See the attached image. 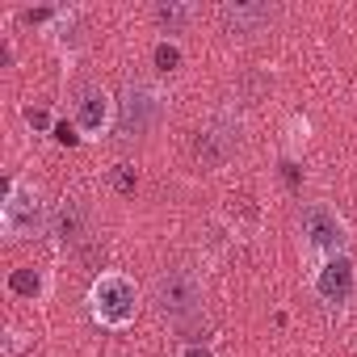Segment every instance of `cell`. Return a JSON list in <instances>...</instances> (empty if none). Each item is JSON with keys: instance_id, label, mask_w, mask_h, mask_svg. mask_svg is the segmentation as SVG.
<instances>
[{"instance_id": "6da1fadb", "label": "cell", "mask_w": 357, "mask_h": 357, "mask_svg": "<svg viewBox=\"0 0 357 357\" xmlns=\"http://www.w3.org/2000/svg\"><path fill=\"white\" fill-rule=\"evenodd\" d=\"M89 303H93L97 324H105V328H126V324L135 319L139 294H135V282H130V278H122V273H101V278L93 282Z\"/></svg>"}, {"instance_id": "7a4b0ae2", "label": "cell", "mask_w": 357, "mask_h": 357, "mask_svg": "<svg viewBox=\"0 0 357 357\" xmlns=\"http://www.w3.org/2000/svg\"><path fill=\"white\" fill-rule=\"evenodd\" d=\"M151 298H155V307H160L168 319L181 324V319H190V315L202 311V282H198L190 269H168V273L155 278Z\"/></svg>"}, {"instance_id": "3957f363", "label": "cell", "mask_w": 357, "mask_h": 357, "mask_svg": "<svg viewBox=\"0 0 357 357\" xmlns=\"http://www.w3.org/2000/svg\"><path fill=\"white\" fill-rule=\"evenodd\" d=\"M0 227H5L9 240H30L43 231V202L30 185L22 181H5V206H0Z\"/></svg>"}, {"instance_id": "277c9868", "label": "cell", "mask_w": 357, "mask_h": 357, "mask_svg": "<svg viewBox=\"0 0 357 357\" xmlns=\"http://www.w3.org/2000/svg\"><path fill=\"white\" fill-rule=\"evenodd\" d=\"M160 93L151 84H126L122 101H118V135L122 139H143L155 122H160Z\"/></svg>"}, {"instance_id": "5b68a950", "label": "cell", "mask_w": 357, "mask_h": 357, "mask_svg": "<svg viewBox=\"0 0 357 357\" xmlns=\"http://www.w3.org/2000/svg\"><path fill=\"white\" fill-rule=\"evenodd\" d=\"M303 236H307V244L315 252H332L336 257L340 244H344V223L336 219V211L311 202V206H303Z\"/></svg>"}, {"instance_id": "8992f818", "label": "cell", "mask_w": 357, "mask_h": 357, "mask_svg": "<svg viewBox=\"0 0 357 357\" xmlns=\"http://www.w3.org/2000/svg\"><path fill=\"white\" fill-rule=\"evenodd\" d=\"M109 114H114V109H109V93H105V89L89 84V89H80V93H76V130H84L89 139L105 135Z\"/></svg>"}, {"instance_id": "52a82bcc", "label": "cell", "mask_w": 357, "mask_h": 357, "mask_svg": "<svg viewBox=\"0 0 357 357\" xmlns=\"http://www.w3.org/2000/svg\"><path fill=\"white\" fill-rule=\"evenodd\" d=\"M315 294L324 303H344L353 294V265H349V257L336 252V257L324 261V269L315 273Z\"/></svg>"}, {"instance_id": "ba28073f", "label": "cell", "mask_w": 357, "mask_h": 357, "mask_svg": "<svg viewBox=\"0 0 357 357\" xmlns=\"http://www.w3.org/2000/svg\"><path fill=\"white\" fill-rule=\"evenodd\" d=\"M55 231H59L63 244H80V240L89 236V211H84L76 198H68V202L59 206V215H55Z\"/></svg>"}, {"instance_id": "9c48e42d", "label": "cell", "mask_w": 357, "mask_h": 357, "mask_svg": "<svg viewBox=\"0 0 357 357\" xmlns=\"http://www.w3.org/2000/svg\"><path fill=\"white\" fill-rule=\"evenodd\" d=\"M269 17H273V9H265V5H227V9H223V22H227L236 34H257Z\"/></svg>"}, {"instance_id": "30bf717a", "label": "cell", "mask_w": 357, "mask_h": 357, "mask_svg": "<svg viewBox=\"0 0 357 357\" xmlns=\"http://www.w3.org/2000/svg\"><path fill=\"white\" fill-rule=\"evenodd\" d=\"M194 155H198L206 168H219V164L231 155V143H227L219 130H202V135H198V143H194Z\"/></svg>"}, {"instance_id": "8fae6325", "label": "cell", "mask_w": 357, "mask_h": 357, "mask_svg": "<svg viewBox=\"0 0 357 357\" xmlns=\"http://www.w3.org/2000/svg\"><path fill=\"white\" fill-rule=\"evenodd\" d=\"M9 290H13V294H26V298H38V294H43L38 269H13V273H9Z\"/></svg>"}, {"instance_id": "7c38bea8", "label": "cell", "mask_w": 357, "mask_h": 357, "mask_svg": "<svg viewBox=\"0 0 357 357\" xmlns=\"http://www.w3.org/2000/svg\"><path fill=\"white\" fill-rule=\"evenodd\" d=\"M155 17H160L168 30H181V26H190V22H194V9H190V5H160V9H155Z\"/></svg>"}, {"instance_id": "4fadbf2b", "label": "cell", "mask_w": 357, "mask_h": 357, "mask_svg": "<svg viewBox=\"0 0 357 357\" xmlns=\"http://www.w3.org/2000/svg\"><path fill=\"white\" fill-rule=\"evenodd\" d=\"M109 181H114V190H118V194H135V168H130V164H118Z\"/></svg>"}, {"instance_id": "5bb4252c", "label": "cell", "mask_w": 357, "mask_h": 357, "mask_svg": "<svg viewBox=\"0 0 357 357\" xmlns=\"http://www.w3.org/2000/svg\"><path fill=\"white\" fill-rule=\"evenodd\" d=\"M176 63H181V51H176L172 43H160V47H155V68H164V72H172Z\"/></svg>"}, {"instance_id": "9a60e30c", "label": "cell", "mask_w": 357, "mask_h": 357, "mask_svg": "<svg viewBox=\"0 0 357 357\" xmlns=\"http://www.w3.org/2000/svg\"><path fill=\"white\" fill-rule=\"evenodd\" d=\"M26 122H30L34 130H47V126H51V118H47V109H26Z\"/></svg>"}, {"instance_id": "2e32d148", "label": "cell", "mask_w": 357, "mask_h": 357, "mask_svg": "<svg viewBox=\"0 0 357 357\" xmlns=\"http://www.w3.org/2000/svg\"><path fill=\"white\" fill-rule=\"evenodd\" d=\"M55 139H59V143H76V126H68V122L55 126Z\"/></svg>"}, {"instance_id": "e0dca14e", "label": "cell", "mask_w": 357, "mask_h": 357, "mask_svg": "<svg viewBox=\"0 0 357 357\" xmlns=\"http://www.w3.org/2000/svg\"><path fill=\"white\" fill-rule=\"evenodd\" d=\"M181 357H211V349H202V344H185Z\"/></svg>"}]
</instances>
